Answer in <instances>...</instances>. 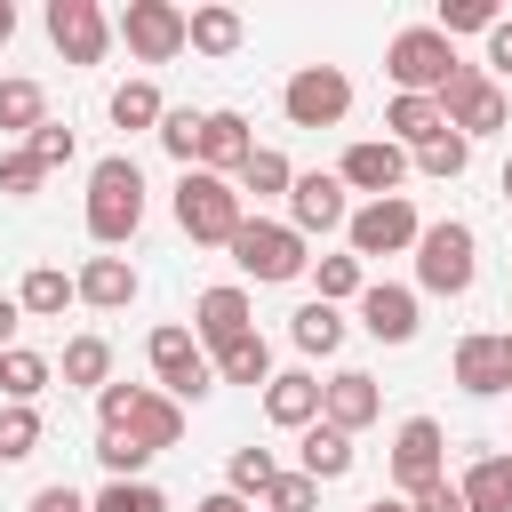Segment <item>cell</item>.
Here are the masks:
<instances>
[{
  "label": "cell",
  "instance_id": "obj_24",
  "mask_svg": "<svg viewBox=\"0 0 512 512\" xmlns=\"http://www.w3.org/2000/svg\"><path fill=\"white\" fill-rule=\"evenodd\" d=\"M296 456H304V480H344V472H352V432H336V424H304Z\"/></svg>",
  "mask_w": 512,
  "mask_h": 512
},
{
  "label": "cell",
  "instance_id": "obj_54",
  "mask_svg": "<svg viewBox=\"0 0 512 512\" xmlns=\"http://www.w3.org/2000/svg\"><path fill=\"white\" fill-rule=\"evenodd\" d=\"M504 344H512V336H504Z\"/></svg>",
  "mask_w": 512,
  "mask_h": 512
},
{
  "label": "cell",
  "instance_id": "obj_2",
  "mask_svg": "<svg viewBox=\"0 0 512 512\" xmlns=\"http://www.w3.org/2000/svg\"><path fill=\"white\" fill-rule=\"evenodd\" d=\"M384 72H392L400 96H440V88L456 80V40H440L432 24H408V32H392Z\"/></svg>",
  "mask_w": 512,
  "mask_h": 512
},
{
  "label": "cell",
  "instance_id": "obj_41",
  "mask_svg": "<svg viewBox=\"0 0 512 512\" xmlns=\"http://www.w3.org/2000/svg\"><path fill=\"white\" fill-rule=\"evenodd\" d=\"M312 280H320V304H344V296H360L368 280H360V256H320L312 264Z\"/></svg>",
  "mask_w": 512,
  "mask_h": 512
},
{
  "label": "cell",
  "instance_id": "obj_53",
  "mask_svg": "<svg viewBox=\"0 0 512 512\" xmlns=\"http://www.w3.org/2000/svg\"><path fill=\"white\" fill-rule=\"evenodd\" d=\"M368 512H408V504H368Z\"/></svg>",
  "mask_w": 512,
  "mask_h": 512
},
{
  "label": "cell",
  "instance_id": "obj_40",
  "mask_svg": "<svg viewBox=\"0 0 512 512\" xmlns=\"http://www.w3.org/2000/svg\"><path fill=\"white\" fill-rule=\"evenodd\" d=\"M464 160H472V144H464L456 128H440L432 144H416V168H424V176H464Z\"/></svg>",
  "mask_w": 512,
  "mask_h": 512
},
{
  "label": "cell",
  "instance_id": "obj_4",
  "mask_svg": "<svg viewBox=\"0 0 512 512\" xmlns=\"http://www.w3.org/2000/svg\"><path fill=\"white\" fill-rule=\"evenodd\" d=\"M224 248H232V264H240L248 280H296V272L312 264V256H304V232H288V224H272V216H248Z\"/></svg>",
  "mask_w": 512,
  "mask_h": 512
},
{
  "label": "cell",
  "instance_id": "obj_51",
  "mask_svg": "<svg viewBox=\"0 0 512 512\" xmlns=\"http://www.w3.org/2000/svg\"><path fill=\"white\" fill-rule=\"evenodd\" d=\"M8 32H16V8H8V0H0V40H8Z\"/></svg>",
  "mask_w": 512,
  "mask_h": 512
},
{
  "label": "cell",
  "instance_id": "obj_26",
  "mask_svg": "<svg viewBox=\"0 0 512 512\" xmlns=\"http://www.w3.org/2000/svg\"><path fill=\"white\" fill-rule=\"evenodd\" d=\"M48 376H56V368H48L40 352H24V344L0 352V400H8V408H32V400L48 392Z\"/></svg>",
  "mask_w": 512,
  "mask_h": 512
},
{
  "label": "cell",
  "instance_id": "obj_34",
  "mask_svg": "<svg viewBox=\"0 0 512 512\" xmlns=\"http://www.w3.org/2000/svg\"><path fill=\"white\" fill-rule=\"evenodd\" d=\"M224 480H232V496L248 504V496H264V488L280 480V464H272V448H232V464H224Z\"/></svg>",
  "mask_w": 512,
  "mask_h": 512
},
{
  "label": "cell",
  "instance_id": "obj_1",
  "mask_svg": "<svg viewBox=\"0 0 512 512\" xmlns=\"http://www.w3.org/2000/svg\"><path fill=\"white\" fill-rule=\"evenodd\" d=\"M136 224H144V176H136V160H128V152H112V160H96V168H88V240L120 248Z\"/></svg>",
  "mask_w": 512,
  "mask_h": 512
},
{
  "label": "cell",
  "instance_id": "obj_50",
  "mask_svg": "<svg viewBox=\"0 0 512 512\" xmlns=\"http://www.w3.org/2000/svg\"><path fill=\"white\" fill-rule=\"evenodd\" d=\"M200 512H248V504H240L232 488H216V496H200Z\"/></svg>",
  "mask_w": 512,
  "mask_h": 512
},
{
  "label": "cell",
  "instance_id": "obj_49",
  "mask_svg": "<svg viewBox=\"0 0 512 512\" xmlns=\"http://www.w3.org/2000/svg\"><path fill=\"white\" fill-rule=\"evenodd\" d=\"M16 320H24V312H16V296H0V352H8V336H16Z\"/></svg>",
  "mask_w": 512,
  "mask_h": 512
},
{
  "label": "cell",
  "instance_id": "obj_12",
  "mask_svg": "<svg viewBox=\"0 0 512 512\" xmlns=\"http://www.w3.org/2000/svg\"><path fill=\"white\" fill-rule=\"evenodd\" d=\"M48 40L64 48V64H104L112 24H104L96 0H48Z\"/></svg>",
  "mask_w": 512,
  "mask_h": 512
},
{
  "label": "cell",
  "instance_id": "obj_23",
  "mask_svg": "<svg viewBox=\"0 0 512 512\" xmlns=\"http://www.w3.org/2000/svg\"><path fill=\"white\" fill-rule=\"evenodd\" d=\"M456 496H464V512H512V456H472Z\"/></svg>",
  "mask_w": 512,
  "mask_h": 512
},
{
  "label": "cell",
  "instance_id": "obj_20",
  "mask_svg": "<svg viewBox=\"0 0 512 512\" xmlns=\"http://www.w3.org/2000/svg\"><path fill=\"white\" fill-rule=\"evenodd\" d=\"M72 296L96 304V312H120V304L136 296V264H128V256H88V264L72 272Z\"/></svg>",
  "mask_w": 512,
  "mask_h": 512
},
{
  "label": "cell",
  "instance_id": "obj_15",
  "mask_svg": "<svg viewBox=\"0 0 512 512\" xmlns=\"http://www.w3.org/2000/svg\"><path fill=\"white\" fill-rule=\"evenodd\" d=\"M376 416H384V392H376V376L344 368V376H328V384H320V424H336V432H360V424H376Z\"/></svg>",
  "mask_w": 512,
  "mask_h": 512
},
{
  "label": "cell",
  "instance_id": "obj_39",
  "mask_svg": "<svg viewBox=\"0 0 512 512\" xmlns=\"http://www.w3.org/2000/svg\"><path fill=\"white\" fill-rule=\"evenodd\" d=\"M488 24H496V0H440V16H432L440 40H456V32H488Z\"/></svg>",
  "mask_w": 512,
  "mask_h": 512
},
{
  "label": "cell",
  "instance_id": "obj_11",
  "mask_svg": "<svg viewBox=\"0 0 512 512\" xmlns=\"http://www.w3.org/2000/svg\"><path fill=\"white\" fill-rule=\"evenodd\" d=\"M400 176H408V152H400L392 136H360V144H344V160H336V184H344V192H368V200H392Z\"/></svg>",
  "mask_w": 512,
  "mask_h": 512
},
{
  "label": "cell",
  "instance_id": "obj_25",
  "mask_svg": "<svg viewBox=\"0 0 512 512\" xmlns=\"http://www.w3.org/2000/svg\"><path fill=\"white\" fill-rule=\"evenodd\" d=\"M240 40H248L240 8H192L184 16V48H200V56H232Z\"/></svg>",
  "mask_w": 512,
  "mask_h": 512
},
{
  "label": "cell",
  "instance_id": "obj_35",
  "mask_svg": "<svg viewBox=\"0 0 512 512\" xmlns=\"http://www.w3.org/2000/svg\"><path fill=\"white\" fill-rule=\"evenodd\" d=\"M48 120V96H40V80H0V128H40Z\"/></svg>",
  "mask_w": 512,
  "mask_h": 512
},
{
  "label": "cell",
  "instance_id": "obj_22",
  "mask_svg": "<svg viewBox=\"0 0 512 512\" xmlns=\"http://www.w3.org/2000/svg\"><path fill=\"white\" fill-rule=\"evenodd\" d=\"M264 416H272V424H288V432L320 424V376H304V368L272 376V384H264Z\"/></svg>",
  "mask_w": 512,
  "mask_h": 512
},
{
  "label": "cell",
  "instance_id": "obj_52",
  "mask_svg": "<svg viewBox=\"0 0 512 512\" xmlns=\"http://www.w3.org/2000/svg\"><path fill=\"white\" fill-rule=\"evenodd\" d=\"M504 200H512V160H504Z\"/></svg>",
  "mask_w": 512,
  "mask_h": 512
},
{
  "label": "cell",
  "instance_id": "obj_27",
  "mask_svg": "<svg viewBox=\"0 0 512 512\" xmlns=\"http://www.w3.org/2000/svg\"><path fill=\"white\" fill-rule=\"evenodd\" d=\"M384 128H392V144H432L448 128V112H440V96H392Z\"/></svg>",
  "mask_w": 512,
  "mask_h": 512
},
{
  "label": "cell",
  "instance_id": "obj_36",
  "mask_svg": "<svg viewBox=\"0 0 512 512\" xmlns=\"http://www.w3.org/2000/svg\"><path fill=\"white\" fill-rule=\"evenodd\" d=\"M96 464H104L112 480H144V464H152V448H136L128 432H96Z\"/></svg>",
  "mask_w": 512,
  "mask_h": 512
},
{
  "label": "cell",
  "instance_id": "obj_19",
  "mask_svg": "<svg viewBox=\"0 0 512 512\" xmlns=\"http://www.w3.org/2000/svg\"><path fill=\"white\" fill-rule=\"evenodd\" d=\"M256 152V136H248V120L240 112H200V160L192 168H208V176H240V160Z\"/></svg>",
  "mask_w": 512,
  "mask_h": 512
},
{
  "label": "cell",
  "instance_id": "obj_28",
  "mask_svg": "<svg viewBox=\"0 0 512 512\" xmlns=\"http://www.w3.org/2000/svg\"><path fill=\"white\" fill-rule=\"evenodd\" d=\"M72 304V272H56V264H32L24 272V288H16V312H32V320H56Z\"/></svg>",
  "mask_w": 512,
  "mask_h": 512
},
{
  "label": "cell",
  "instance_id": "obj_31",
  "mask_svg": "<svg viewBox=\"0 0 512 512\" xmlns=\"http://www.w3.org/2000/svg\"><path fill=\"white\" fill-rule=\"evenodd\" d=\"M160 112H168V104H160L152 80H120V88H112V128H160Z\"/></svg>",
  "mask_w": 512,
  "mask_h": 512
},
{
  "label": "cell",
  "instance_id": "obj_43",
  "mask_svg": "<svg viewBox=\"0 0 512 512\" xmlns=\"http://www.w3.org/2000/svg\"><path fill=\"white\" fill-rule=\"evenodd\" d=\"M24 152H32V160H40V168H64V160H72V152H80V144H72V128H64V120H40V128H32V136H24Z\"/></svg>",
  "mask_w": 512,
  "mask_h": 512
},
{
  "label": "cell",
  "instance_id": "obj_14",
  "mask_svg": "<svg viewBox=\"0 0 512 512\" xmlns=\"http://www.w3.org/2000/svg\"><path fill=\"white\" fill-rule=\"evenodd\" d=\"M192 336H200V352H224V344H240V336H256V312H248V288H208V296L192 304Z\"/></svg>",
  "mask_w": 512,
  "mask_h": 512
},
{
  "label": "cell",
  "instance_id": "obj_30",
  "mask_svg": "<svg viewBox=\"0 0 512 512\" xmlns=\"http://www.w3.org/2000/svg\"><path fill=\"white\" fill-rule=\"evenodd\" d=\"M288 336H296V352H320V360H328V352L344 344V320H336V304H320V296H312V304L288 320Z\"/></svg>",
  "mask_w": 512,
  "mask_h": 512
},
{
  "label": "cell",
  "instance_id": "obj_45",
  "mask_svg": "<svg viewBox=\"0 0 512 512\" xmlns=\"http://www.w3.org/2000/svg\"><path fill=\"white\" fill-rule=\"evenodd\" d=\"M40 176H48V168H40L32 152H8V160H0V192H8V200H32Z\"/></svg>",
  "mask_w": 512,
  "mask_h": 512
},
{
  "label": "cell",
  "instance_id": "obj_29",
  "mask_svg": "<svg viewBox=\"0 0 512 512\" xmlns=\"http://www.w3.org/2000/svg\"><path fill=\"white\" fill-rule=\"evenodd\" d=\"M208 368H216L224 384H272V344H264V336H240V344L208 352Z\"/></svg>",
  "mask_w": 512,
  "mask_h": 512
},
{
  "label": "cell",
  "instance_id": "obj_42",
  "mask_svg": "<svg viewBox=\"0 0 512 512\" xmlns=\"http://www.w3.org/2000/svg\"><path fill=\"white\" fill-rule=\"evenodd\" d=\"M160 144H168V160H200V112H160V128H152Z\"/></svg>",
  "mask_w": 512,
  "mask_h": 512
},
{
  "label": "cell",
  "instance_id": "obj_37",
  "mask_svg": "<svg viewBox=\"0 0 512 512\" xmlns=\"http://www.w3.org/2000/svg\"><path fill=\"white\" fill-rule=\"evenodd\" d=\"M40 448V408H0V464H24Z\"/></svg>",
  "mask_w": 512,
  "mask_h": 512
},
{
  "label": "cell",
  "instance_id": "obj_38",
  "mask_svg": "<svg viewBox=\"0 0 512 512\" xmlns=\"http://www.w3.org/2000/svg\"><path fill=\"white\" fill-rule=\"evenodd\" d=\"M88 512H168V496H160L152 480H104V496H96Z\"/></svg>",
  "mask_w": 512,
  "mask_h": 512
},
{
  "label": "cell",
  "instance_id": "obj_6",
  "mask_svg": "<svg viewBox=\"0 0 512 512\" xmlns=\"http://www.w3.org/2000/svg\"><path fill=\"white\" fill-rule=\"evenodd\" d=\"M144 360H152V376H160V392L184 408V400H200L208 384H216V368H208V352H200V336L192 328H152V344H144Z\"/></svg>",
  "mask_w": 512,
  "mask_h": 512
},
{
  "label": "cell",
  "instance_id": "obj_48",
  "mask_svg": "<svg viewBox=\"0 0 512 512\" xmlns=\"http://www.w3.org/2000/svg\"><path fill=\"white\" fill-rule=\"evenodd\" d=\"M32 512H88V504H80V496L56 480V488H40V496H32Z\"/></svg>",
  "mask_w": 512,
  "mask_h": 512
},
{
  "label": "cell",
  "instance_id": "obj_44",
  "mask_svg": "<svg viewBox=\"0 0 512 512\" xmlns=\"http://www.w3.org/2000/svg\"><path fill=\"white\" fill-rule=\"evenodd\" d=\"M264 504H272V512H312V504H320V480H304V472H280V480L264 488Z\"/></svg>",
  "mask_w": 512,
  "mask_h": 512
},
{
  "label": "cell",
  "instance_id": "obj_7",
  "mask_svg": "<svg viewBox=\"0 0 512 512\" xmlns=\"http://www.w3.org/2000/svg\"><path fill=\"white\" fill-rule=\"evenodd\" d=\"M280 112H288L296 128H336V120L352 112V80H344L336 64H304V72H288Z\"/></svg>",
  "mask_w": 512,
  "mask_h": 512
},
{
  "label": "cell",
  "instance_id": "obj_10",
  "mask_svg": "<svg viewBox=\"0 0 512 512\" xmlns=\"http://www.w3.org/2000/svg\"><path fill=\"white\" fill-rule=\"evenodd\" d=\"M112 32L128 40V56H144V64H168V56L184 48V8H176V0H128Z\"/></svg>",
  "mask_w": 512,
  "mask_h": 512
},
{
  "label": "cell",
  "instance_id": "obj_8",
  "mask_svg": "<svg viewBox=\"0 0 512 512\" xmlns=\"http://www.w3.org/2000/svg\"><path fill=\"white\" fill-rule=\"evenodd\" d=\"M440 112H448V128L472 144V136H488V128H504V88L480 72V64H456V80L440 88Z\"/></svg>",
  "mask_w": 512,
  "mask_h": 512
},
{
  "label": "cell",
  "instance_id": "obj_9",
  "mask_svg": "<svg viewBox=\"0 0 512 512\" xmlns=\"http://www.w3.org/2000/svg\"><path fill=\"white\" fill-rule=\"evenodd\" d=\"M416 208L392 192V200H368V208H352L344 216V240H352V256H400V248H416Z\"/></svg>",
  "mask_w": 512,
  "mask_h": 512
},
{
  "label": "cell",
  "instance_id": "obj_16",
  "mask_svg": "<svg viewBox=\"0 0 512 512\" xmlns=\"http://www.w3.org/2000/svg\"><path fill=\"white\" fill-rule=\"evenodd\" d=\"M456 384H464L472 400L512 392V344H504V336H464V344H456Z\"/></svg>",
  "mask_w": 512,
  "mask_h": 512
},
{
  "label": "cell",
  "instance_id": "obj_13",
  "mask_svg": "<svg viewBox=\"0 0 512 512\" xmlns=\"http://www.w3.org/2000/svg\"><path fill=\"white\" fill-rule=\"evenodd\" d=\"M440 456H448V432L432 424V416H408L400 432H392V480L416 496V488H432V480H448L440 472Z\"/></svg>",
  "mask_w": 512,
  "mask_h": 512
},
{
  "label": "cell",
  "instance_id": "obj_32",
  "mask_svg": "<svg viewBox=\"0 0 512 512\" xmlns=\"http://www.w3.org/2000/svg\"><path fill=\"white\" fill-rule=\"evenodd\" d=\"M288 184H296V168H288L272 144H256V152L240 160V200H248V192H256V200H272V192H288Z\"/></svg>",
  "mask_w": 512,
  "mask_h": 512
},
{
  "label": "cell",
  "instance_id": "obj_5",
  "mask_svg": "<svg viewBox=\"0 0 512 512\" xmlns=\"http://www.w3.org/2000/svg\"><path fill=\"white\" fill-rule=\"evenodd\" d=\"M472 264H480V256H472V224L448 216V224H424V232H416V280H424L432 296H464V288H472Z\"/></svg>",
  "mask_w": 512,
  "mask_h": 512
},
{
  "label": "cell",
  "instance_id": "obj_17",
  "mask_svg": "<svg viewBox=\"0 0 512 512\" xmlns=\"http://www.w3.org/2000/svg\"><path fill=\"white\" fill-rule=\"evenodd\" d=\"M344 216H352V208H344V184H336V176L312 168V176L288 184V232H336Z\"/></svg>",
  "mask_w": 512,
  "mask_h": 512
},
{
  "label": "cell",
  "instance_id": "obj_18",
  "mask_svg": "<svg viewBox=\"0 0 512 512\" xmlns=\"http://www.w3.org/2000/svg\"><path fill=\"white\" fill-rule=\"evenodd\" d=\"M360 328H368L376 344H408V336H416V288H392V280L360 288Z\"/></svg>",
  "mask_w": 512,
  "mask_h": 512
},
{
  "label": "cell",
  "instance_id": "obj_3",
  "mask_svg": "<svg viewBox=\"0 0 512 512\" xmlns=\"http://www.w3.org/2000/svg\"><path fill=\"white\" fill-rule=\"evenodd\" d=\"M176 224L192 232V240H232L240 224H248V208H240V184L232 176H208V168H184V184H176Z\"/></svg>",
  "mask_w": 512,
  "mask_h": 512
},
{
  "label": "cell",
  "instance_id": "obj_21",
  "mask_svg": "<svg viewBox=\"0 0 512 512\" xmlns=\"http://www.w3.org/2000/svg\"><path fill=\"white\" fill-rule=\"evenodd\" d=\"M112 432H128L136 448H152V456H160V448H176V440H184V408H176L168 392H136L128 424H112Z\"/></svg>",
  "mask_w": 512,
  "mask_h": 512
},
{
  "label": "cell",
  "instance_id": "obj_46",
  "mask_svg": "<svg viewBox=\"0 0 512 512\" xmlns=\"http://www.w3.org/2000/svg\"><path fill=\"white\" fill-rule=\"evenodd\" d=\"M408 512H464V496H456L448 480H432V488H416V496H408Z\"/></svg>",
  "mask_w": 512,
  "mask_h": 512
},
{
  "label": "cell",
  "instance_id": "obj_47",
  "mask_svg": "<svg viewBox=\"0 0 512 512\" xmlns=\"http://www.w3.org/2000/svg\"><path fill=\"white\" fill-rule=\"evenodd\" d=\"M488 64L512 80V16H496V24H488Z\"/></svg>",
  "mask_w": 512,
  "mask_h": 512
},
{
  "label": "cell",
  "instance_id": "obj_33",
  "mask_svg": "<svg viewBox=\"0 0 512 512\" xmlns=\"http://www.w3.org/2000/svg\"><path fill=\"white\" fill-rule=\"evenodd\" d=\"M64 384H96V392H104V384H112V344H104V336H72V344H64Z\"/></svg>",
  "mask_w": 512,
  "mask_h": 512
}]
</instances>
